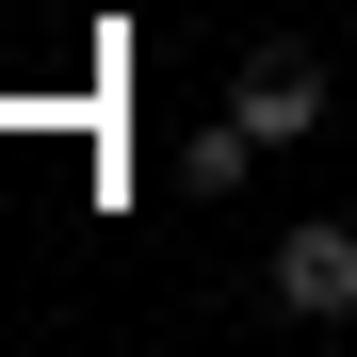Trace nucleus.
Wrapping results in <instances>:
<instances>
[{
	"mask_svg": "<svg viewBox=\"0 0 357 357\" xmlns=\"http://www.w3.org/2000/svg\"><path fill=\"white\" fill-rule=\"evenodd\" d=\"M227 114H244L260 146H309V130H325V49H292V33H276V49H244Z\"/></svg>",
	"mask_w": 357,
	"mask_h": 357,
	"instance_id": "obj_1",
	"label": "nucleus"
},
{
	"mask_svg": "<svg viewBox=\"0 0 357 357\" xmlns=\"http://www.w3.org/2000/svg\"><path fill=\"white\" fill-rule=\"evenodd\" d=\"M276 325H357V227H276Z\"/></svg>",
	"mask_w": 357,
	"mask_h": 357,
	"instance_id": "obj_2",
	"label": "nucleus"
},
{
	"mask_svg": "<svg viewBox=\"0 0 357 357\" xmlns=\"http://www.w3.org/2000/svg\"><path fill=\"white\" fill-rule=\"evenodd\" d=\"M244 162H260V130H244V114H211V130H178V195H244Z\"/></svg>",
	"mask_w": 357,
	"mask_h": 357,
	"instance_id": "obj_3",
	"label": "nucleus"
}]
</instances>
